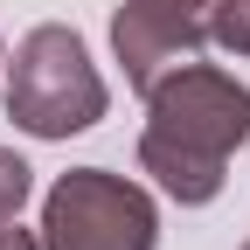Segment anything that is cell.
<instances>
[{
	"label": "cell",
	"mask_w": 250,
	"mask_h": 250,
	"mask_svg": "<svg viewBox=\"0 0 250 250\" xmlns=\"http://www.w3.org/2000/svg\"><path fill=\"white\" fill-rule=\"evenodd\" d=\"M250 139V90L229 70L181 62L146 90V132H139V167L167 188L174 202L202 208L223 195L229 153Z\"/></svg>",
	"instance_id": "obj_1"
},
{
	"label": "cell",
	"mask_w": 250,
	"mask_h": 250,
	"mask_svg": "<svg viewBox=\"0 0 250 250\" xmlns=\"http://www.w3.org/2000/svg\"><path fill=\"white\" fill-rule=\"evenodd\" d=\"M7 118L35 139H70L90 132L104 118V77L83 56V42L70 28H28L14 42V70H7Z\"/></svg>",
	"instance_id": "obj_2"
},
{
	"label": "cell",
	"mask_w": 250,
	"mask_h": 250,
	"mask_svg": "<svg viewBox=\"0 0 250 250\" xmlns=\"http://www.w3.org/2000/svg\"><path fill=\"white\" fill-rule=\"evenodd\" d=\"M153 195L104 167H70L42 202V250H153Z\"/></svg>",
	"instance_id": "obj_3"
},
{
	"label": "cell",
	"mask_w": 250,
	"mask_h": 250,
	"mask_svg": "<svg viewBox=\"0 0 250 250\" xmlns=\"http://www.w3.org/2000/svg\"><path fill=\"white\" fill-rule=\"evenodd\" d=\"M215 7L223 0H125L111 14V49L125 62V83L146 98L167 70H181L202 42H215Z\"/></svg>",
	"instance_id": "obj_4"
},
{
	"label": "cell",
	"mask_w": 250,
	"mask_h": 250,
	"mask_svg": "<svg viewBox=\"0 0 250 250\" xmlns=\"http://www.w3.org/2000/svg\"><path fill=\"white\" fill-rule=\"evenodd\" d=\"M28 188H35V167H28L21 153H7V146H0V223H14V215H21Z\"/></svg>",
	"instance_id": "obj_5"
},
{
	"label": "cell",
	"mask_w": 250,
	"mask_h": 250,
	"mask_svg": "<svg viewBox=\"0 0 250 250\" xmlns=\"http://www.w3.org/2000/svg\"><path fill=\"white\" fill-rule=\"evenodd\" d=\"M215 42L229 56H250V0H223L215 7Z\"/></svg>",
	"instance_id": "obj_6"
},
{
	"label": "cell",
	"mask_w": 250,
	"mask_h": 250,
	"mask_svg": "<svg viewBox=\"0 0 250 250\" xmlns=\"http://www.w3.org/2000/svg\"><path fill=\"white\" fill-rule=\"evenodd\" d=\"M0 250H42V236H35V229H7V223H0Z\"/></svg>",
	"instance_id": "obj_7"
},
{
	"label": "cell",
	"mask_w": 250,
	"mask_h": 250,
	"mask_svg": "<svg viewBox=\"0 0 250 250\" xmlns=\"http://www.w3.org/2000/svg\"><path fill=\"white\" fill-rule=\"evenodd\" d=\"M236 250H250V243H236Z\"/></svg>",
	"instance_id": "obj_8"
}]
</instances>
